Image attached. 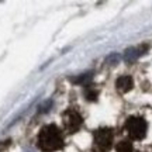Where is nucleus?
<instances>
[{
    "instance_id": "nucleus-5",
    "label": "nucleus",
    "mask_w": 152,
    "mask_h": 152,
    "mask_svg": "<svg viewBox=\"0 0 152 152\" xmlns=\"http://www.w3.org/2000/svg\"><path fill=\"white\" fill-rule=\"evenodd\" d=\"M147 49V47H140V48H131L125 51V61H134L137 59L140 55L144 54V51Z\"/></svg>"
},
{
    "instance_id": "nucleus-6",
    "label": "nucleus",
    "mask_w": 152,
    "mask_h": 152,
    "mask_svg": "<svg viewBox=\"0 0 152 152\" xmlns=\"http://www.w3.org/2000/svg\"><path fill=\"white\" fill-rule=\"evenodd\" d=\"M117 151L118 152H131L132 151V145H131L130 142H120L118 144V147H117Z\"/></svg>"
},
{
    "instance_id": "nucleus-4",
    "label": "nucleus",
    "mask_w": 152,
    "mask_h": 152,
    "mask_svg": "<svg viewBox=\"0 0 152 152\" xmlns=\"http://www.w3.org/2000/svg\"><path fill=\"white\" fill-rule=\"evenodd\" d=\"M117 89H118L120 92H128L131 90V87H132V79H131L130 76H121L120 79H117Z\"/></svg>"
},
{
    "instance_id": "nucleus-2",
    "label": "nucleus",
    "mask_w": 152,
    "mask_h": 152,
    "mask_svg": "<svg viewBox=\"0 0 152 152\" xmlns=\"http://www.w3.org/2000/svg\"><path fill=\"white\" fill-rule=\"evenodd\" d=\"M127 131L134 140H142L145 134H147V121L144 118H137V117H132V118H128L127 121Z\"/></svg>"
},
{
    "instance_id": "nucleus-1",
    "label": "nucleus",
    "mask_w": 152,
    "mask_h": 152,
    "mask_svg": "<svg viewBox=\"0 0 152 152\" xmlns=\"http://www.w3.org/2000/svg\"><path fill=\"white\" fill-rule=\"evenodd\" d=\"M38 145L42 151H55L62 147V138L55 125L45 127L38 138Z\"/></svg>"
},
{
    "instance_id": "nucleus-3",
    "label": "nucleus",
    "mask_w": 152,
    "mask_h": 152,
    "mask_svg": "<svg viewBox=\"0 0 152 152\" xmlns=\"http://www.w3.org/2000/svg\"><path fill=\"white\" fill-rule=\"evenodd\" d=\"M111 140H113V135L109 130H102L97 132L96 135V142L102 148H109L110 144H111Z\"/></svg>"
},
{
    "instance_id": "nucleus-7",
    "label": "nucleus",
    "mask_w": 152,
    "mask_h": 152,
    "mask_svg": "<svg viewBox=\"0 0 152 152\" xmlns=\"http://www.w3.org/2000/svg\"><path fill=\"white\" fill-rule=\"evenodd\" d=\"M92 77V73H83L82 76H79V77H73L72 80L76 82V83H80V82H85V80H89Z\"/></svg>"
}]
</instances>
